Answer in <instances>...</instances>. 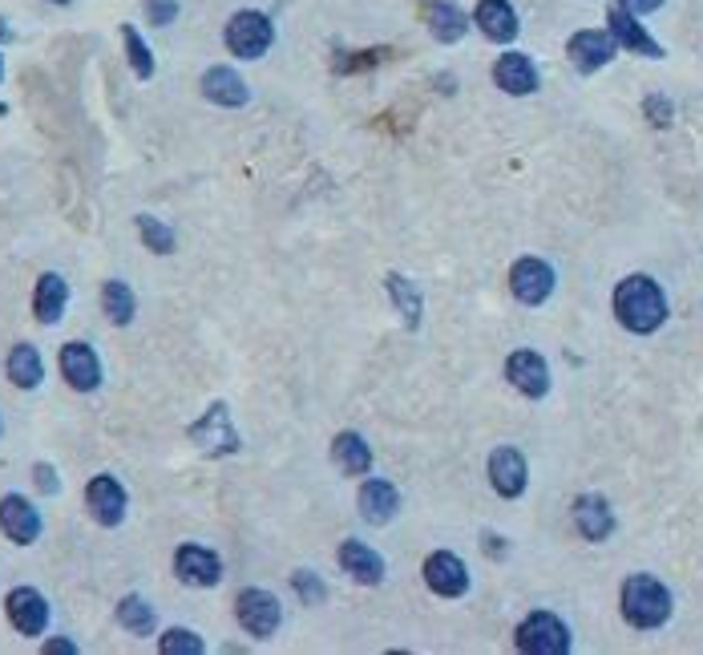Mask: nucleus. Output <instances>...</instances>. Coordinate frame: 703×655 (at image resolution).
I'll return each mask as SVG.
<instances>
[{
  "label": "nucleus",
  "instance_id": "9d476101",
  "mask_svg": "<svg viewBox=\"0 0 703 655\" xmlns=\"http://www.w3.org/2000/svg\"><path fill=\"white\" fill-rule=\"evenodd\" d=\"M510 288L522 304H534L538 308L546 295L554 292V271L550 263H542V259H517L514 271H510Z\"/></svg>",
  "mask_w": 703,
  "mask_h": 655
},
{
  "label": "nucleus",
  "instance_id": "7ed1b4c3",
  "mask_svg": "<svg viewBox=\"0 0 703 655\" xmlns=\"http://www.w3.org/2000/svg\"><path fill=\"white\" fill-rule=\"evenodd\" d=\"M271 41H275V29H271V21L263 17V12H234L231 24H227V49H231L234 58L243 61H255L263 58L271 49Z\"/></svg>",
  "mask_w": 703,
  "mask_h": 655
},
{
  "label": "nucleus",
  "instance_id": "412c9836",
  "mask_svg": "<svg viewBox=\"0 0 703 655\" xmlns=\"http://www.w3.org/2000/svg\"><path fill=\"white\" fill-rule=\"evenodd\" d=\"M202 94L211 97L214 106H243L246 102V82L227 65H214V70L202 73Z\"/></svg>",
  "mask_w": 703,
  "mask_h": 655
},
{
  "label": "nucleus",
  "instance_id": "58836bf2",
  "mask_svg": "<svg viewBox=\"0 0 703 655\" xmlns=\"http://www.w3.org/2000/svg\"><path fill=\"white\" fill-rule=\"evenodd\" d=\"M53 652H57V655H73L77 647H73L70 640H49V644H45V655H53Z\"/></svg>",
  "mask_w": 703,
  "mask_h": 655
},
{
  "label": "nucleus",
  "instance_id": "7c9ffc66",
  "mask_svg": "<svg viewBox=\"0 0 703 655\" xmlns=\"http://www.w3.org/2000/svg\"><path fill=\"white\" fill-rule=\"evenodd\" d=\"M138 231L141 239H146V247L158 251V256H170V251H175V231H170L166 222L154 219V215H138Z\"/></svg>",
  "mask_w": 703,
  "mask_h": 655
},
{
  "label": "nucleus",
  "instance_id": "bb28decb",
  "mask_svg": "<svg viewBox=\"0 0 703 655\" xmlns=\"http://www.w3.org/2000/svg\"><path fill=\"white\" fill-rule=\"evenodd\" d=\"M332 457H336V466H340L344 474H368V469H373V449H368V441H364L360 434L336 437Z\"/></svg>",
  "mask_w": 703,
  "mask_h": 655
},
{
  "label": "nucleus",
  "instance_id": "2eb2a0df",
  "mask_svg": "<svg viewBox=\"0 0 703 655\" xmlns=\"http://www.w3.org/2000/svg\"><path fill=\"white\" fill-rule=\"evenodd\" d=\"M175 571H178V579L190 583V586H214L219 579H223V562L202 547H178Z\"/></svg>",
  "mask_w": 703,
  "mask_h": 655
},
{
  "label": "nucleus",
  "instance_id": "9b49d317",
  "mask_svg": "<svg viewBox=\"0 0 703 655\" xmlns=\"http://www.w3.org/2000/svg\"><path fill=\"white\" fill-rule=\"evenodd\" d=\"M505 376H510V385H514L517 393H526V397H546V388H550V368H546V361H542L538 352H529V349L510 356Z\"/></svg>",
  "mask_w": 703,
  "mask_h": 655
},
{
  "label": "nucleus",
  "instance_id": "39448f33",
  "mask_svg": "<svg viewBox=\"0 0 703 655\" xmlns=\"http://www.w3.org/2000/svg\"><path fill=\"white\" fill-rule=\"evenodd\" d=\"M424 583H429V591L441 599L465 595L469 591L465 562H461L458 554H449V550H437V554H429V562H424Z\"/></svg>",
  "mask_w": 703,
  "mask_h": 655
},
{
  "label": "nucleus",
  "instance_id": "423d86ee",
  "mask_svg": "<svg viewBox=\"0 0 703 655\" xmlns=\"http://www.w3.org/2000/svg\"><path fill=\"white\" fill-rule=\"evenodd\" d=\"M61 373L70 381L77 393H94L102 385V361H97V352L82 340H70L65 349H61Z\"/></svg>",
  "mask_w": 703,
  "mask_h": 655
},
{
  "label": "nucleus",
  "instance_id": "0eeeda50",
  "mask_svg": "<svg viewBox=\"0 0 703 655\" xmlns=\"http://www.w3.org/2000/svg\"><path fill=\"white\" fill-rule=\"evenodd\" d=\"M239 623H243L255 640H267V635L280 627V599L259 591V586L243 591V595H239Z\"/></svg>",
  "mask_w": 703,
  "mask_h": 655
},
{
  "label": "nucleus",
  "instance_id": "6ab92c4d",
  "mask_svg": "<svg viewBox=\"0 0 703 655\" xmlns=\"http://www.w3.org/2000/svg\"><path fill=\"white\" fill-rule=\"evenodd\" d=\"M607 21H610V33H615V41L619 45H627L631 53H643V58H663V49L647 37V29L639 21H634V12H627L622 4H615V9L607 12Z\"/></svg>",
  "mask_w": 703,
  "mask_h": 655
},
{
  "label": "nucleus",
  "instance_id": "f03ea898",
  "mask_svg": "<svg viewBox=\"0 0 703 655\" xmlns=\"http://www.w3.org/2000/svg\"><path fill=\"white\" fill-rule=\"evenodd\" d=\"M622 615H627L631 627H643V632H651L659 623H668V615H671L668 586L659 583V579H651V574H634V579H627V583H622Z\"/></svg>",
  "mask_w": 703,
  "mask_h": 655
},
{
  "label": "nucleus",
  "instance_id": "6e6552de",
  "mask_svg": "<svg viewBox=\"0 0 703 655\" xmlns=\"http://www.w3.org/2000/svg\"><path fill=\"white\" fill-rule=\"evenodd\" d=\"M9 620L21 635H45L49 627V603L36 586H17L9 591Z\"/></svg>",
  "mask_w": 703,
  "mask_h": 655
},
{
  "label": "nucleus",
  "instance_id": "1a4fd4ad",
  "mask_svg": "<svg viewBox=\"0 0 703 655\" xmlns=\"http://www.w3.org/2000/svg\"><path fill=\"white\" fill-rule=\"evenodd\" d=\"M615 33H602V29H583V33L570 37V45H566V53H570V61H575L578 73H595L602 70L610 58H615Z\"/></svg>",
  "mask_w": 703,
  "mask_h": 655
},
{
  "label": "nucleus",
  "instance_id": "e433bc0d",
  "mask_svg": "<svg viewBox=\"0 0 703 655\" xmlns=\"http://www.w3.org/2000/svg\"><path fill=\"white\" fill-rule=\"evenodd\" d=\"M647 117H651L655 126H668V122H671V102H663V97H647Z\"/></svg>",
  "mask_w": 703,
  "mask_h": 655
},
{
  "label": "nucleus",
  "instance_id": "c03bdc74",
  "mask_svg": "<svg viewBox=\"0 0 703 655\" xmlns=\"http://www.w3.org/2000/svg\"><path fill=\"white\" fill-rule=\"evenodd\" d=\"M0 429H4V425H0Z\"/></svg>",
  "mask_w": 703,
  "mask_h": 655
},
{
  "label": "nucleus",
  "instance_id": "aec40b11",
  "mask_svg": "<svg viewBox=\"0 0 703 655\" xmlns=\"http://www.w3.org/2000/svg\"><path fill=\"white\" fill-rule=\"evenodd\" d=\"M65 304H70V283L61 280L57 271H45L36 280V295H33V312L41 324H57L65 316Z\"/></svg>",
  "mask_w": 703,
  "mask_h": 655
},
{
  "label": "nucleus",
  "instance_id": "a878e982",
  "mask_svg": "<svg viewBox=\"0 0 703 655\" xmlns=\"http://www.w3.org/2000/svg\"><path fill=\"white\" fill-rule=\"evenodd\" d=\"M41 376H45V364L36 356L33 344H17L9 352V381L17 388H36L41 385Z\"/></svg>",
  "mask_w": 703,
  "mask_h": 655
},
{
  "label": "nucleus",
  "instance_id": "c756f323",
  "mask_svg": "<svg viewBox=\"0 0 703 655\" xmlns=\"http://www.w3.org/2000/svg\"><path fill=\"white\" fill-rule=\"evenodd\" d=\"M122 41H126V58H129V65H134V73H138L141 82H150L154 77V53L146 49L141 33L134 29V24H122Z\"/></svg>",
  "mask_w": 703,
  "mask_h": 655
},
{
  "label": "nucleus",
  "instance_id": "79ce46f5",
  "mask_svg": "<svg viewBox=\"0 0 703 655\" xmlns=\"http://www.w3.org/2000/svg\"><path fill=\"white\" fill-rule=\"evenodd\" d=\"M4 110H9V106H4V102H0V114H4Z\"/></svg>",
  "mask_w": 703,
  "mask_h": 655
},
{
  "label": "nucleus",
  "instance_id": "c9c22d12",
  "mask_svg": "<svg viewBox=\"0 0 703 655\" xmlns=\"http://www.w3.org/2000/svg\"><path fill=\"white\" fill-rule=\"evenodd\" d=\"M33 481H36V490H41V493H57L61 490L57 469H53V466H36L33 469Z\"/></svg>",
  "mask_w": 703,
  "mask_h": 655
},
{
  "label": "nucleus",
  "instance_id": "473e14b6",
  "mask_svg": "<svg viewBox=\"0 0 703 655\" xmlns=\"http://www.w3.org/2000/svg\"><path fill=\"white\" fill-rule=\"evenodd\" d=\"M388 292H392L397 308L405 312V320H409V324H417V312H421V295L412 292V288L400 280V275H388Z\"/></svg>",
  "mask_w": 703,
  "mask_h": 655
},
{
  "label": "nucleus",
  "instance_id": "f3484780",
  "mask_svg": "<svg viewBox=\"0 0 703 655\" xmlns=\"http://www.w3.org/2000/svg\"><path fill=\"white\" fill-rule=\"evenodd\" d=\"M493 82L502 85L505 94H534L538 90V70H534V61L526 53H505L497 65H493Z\"/></svg>",
  "mask_w": 703,
  "mask_h": 655
},
{
  "label": "nucleus",
  "instance_id": "37998d69",
  "mask_svg": "<svg viewBox=\"0 0 703 655\" xmlns=\"http://www.w3.org/2000/svg\"><path fill=\"white\" fill-rule=\"evenodd\" d=\"M0 70H4V65H0Z\"/></svg>",
  "mask_w": 703,
  "mask_h": 655
},
{
  "label": "nucleus",
  "instance_id": "4be33fe9",
  "mask_svg": "<svg viewBox=\"0 0 703 655\" xmlns=\"http://www.w3.org/2000/svg\"><path fill=\"white\" fill-rule=\"evenodd\" d=\"M400 510V498L397 490L388 486V481H364L360 490V518L364 522H376V527H385L388 518Z\"/></svg>",
  "mask_w": 703,
  "mask_h": 655
},
{
  "label": "nucleus",
  "instance_id": "c85d7f7f",
  "mask_svg": "<svg viewBox=\"0 0 703 655\" xmlns=\"http://www.w3.org/2000/svg\"><path fill=\"white\" fill-rule=\"evenodd\" d=\"M102 308H106V316L114 320V324H129V320H134V292H129L122 280H109L106 288H102Z\"/></svg>",
  "mask_w": 703,
  "mask_h": 655
},
{
  "label": "nucleus",
  "instance_id": "393cba45",
  "mask_svg": "<svg viewBox=\"0 0 703 655\" xmlns=\"http://www.w3.org/2000/svg\"><path fill=\"white\" fill-rule=\"evenodd\" d=\"M429 29H433L437 41L453 45V41H461V37H465L469 17L458 9V4H449V0H437V4H429Z\"/></svg>",
  "mask_w": 703,
  "mask_h": 655
},
{
  "label": "nucleus",
  "instance_id": "2f4dec72",
  "mask_svg": "<svg viewBox=\"0 0 703 655\" xmlns=\"http://www.w3.org/2000/svg\"><path fill=\"white\" fill-rule=\"evenodd\" d=\"M162 655H202V640L187 627H175V632L162 635Z\"/></svg>",
  "mask_w": 703,
  "mask_h": 655
},
{
  "label": "nucleus",
  "instance_id": "20e7f679",
  "mask_svg": "<svg viewBox=\"0 0 703 655\" xmlns=\"http://www.w3.org/2000/svg\"><path fill=\"white\" fill-rule=\"evenodd\" d=\"M517 647L529 655H563L566 647H570V635H566V627L554 620V615L538 611V615H529V620L517 627Z\"/></svg>",
  "mask_w": 703,
  "mask_h": 655
},
{
  "label": "nucleus",
  "instance_id": "f704fd0d",
  "mask_svg": "<svg viewBox=\"0 0 703 655\" xmlns=\"http://www.w3.org/2000/svg\"><path fill=\"white\" fill-rule=\"evenodd\" d=\"M146 17L154 24H170L178 17V0H146Z\"/></svg>",
  "mask_w": 703,
  "mask_h": 655
},
{
  "label": "nucleus",
  "instance_id": "a211bd4d",
  "mask_svg": "<svg viewBox=\"0 0 703 655\" xmlns=\"http://www.w3.org/2000/svg\"><path fill=\"white\" fill-rule=\"evenodd\" d=\"M490 481L502 498H517L526 490V461L517 449H493L490 457Z\"/></svg>",
  "mask_w": 703,
  "mask_h": 655
},
{
  "label": "nucleus",
  "instance_id": "5701e85b",
  "mask_svg": "<svg viewBox=\"0 0 703 655\" xmlns=\"http://www.w3.org/2000/svg\"><path fill=\"white\" fill-rule=\"evenodd\" d=\"M340 566L356 579V583H380V579H385V562H380V554L356 539L340 547Z\"/></svg>",
  "mask_w": 703,
  "mask_h": 655
},
{
  "label": "nucleus",
  "instance_id": "ea45409f",
  "mask_svg": "<svg viewBox=\"0 0 703 655\" xmlns=\"http://www.w3.org/2000/svg\"><path fill=\"white\" fill-rule=\"evenodd\" d=\"M9 37H12V33H9V24H4V17H0V41H9Z\"/></svg>",
  "mask_w": 703,
  "mask_h": 655
},
{
  "label": "nucleus",
  "instance_id": "dca6fc26",
  "mask_svg": "<svg viewBox=\"0 0 703 655\" xmlns=\"http://www.w3.org/2000/svg\"><path fill=\"white\" fill-rule=\"evenodd\" d=\"M473 21H478L481 33L490 37V41H497V45H505V41L517 37V12L510 0H481Z\"/></svg>",
  "mask_w": 703,
  "mask_h": 655
},
{
  "label": "nucleus",
  "instance_id": "4468645a",
  "mask_svg": "<svg viewBox=\"0 0 703 655\" xmlns=\"http://www.w3.org/2000/svg\"><path fill=\"white\" fill-rule=\"evenodd\" d=\"M85 502H90V514H94L102 527H117V522L126 518V490H122V481L109 478V474L90 481Z\"/></svg>",
  "mask_w": 703,
  "mask_h": 655
},
{
  "label": "nucleus",
  "instance_id": "b1692460",
  "mask_svg": "<svg viewBox=\"0 0 703 655\" xmlns=\"http://www.w3.org/2000/svg\"><path fill=\"white\" fill-rule=\"evenodd\" d=\"M575 527L583 530L590 542H602L615 530V518H610V506L602 498H578L575 506Z\"/></svg>",
  "mask_w": 703,
  "mask_h": 655
},
{
  "label": "nucleus",
  "instance_id": "72a5a7b5",
  "mask_svg": "<svg viewBox=\"0 0 703 655\" xmlns=\"http://www.w3.org/2000/svg\"><path fill=\"white\" fill-rule=\"evenodd\" d=\"M295 591H300L307 603H324V599H328V586L319 583L316 574H307V571H295Z\"/></svg>",
  "mask_w": 703,
  "mask_h": 655
},
{
  "label": "nucleus",
  "instance_id": "f8f14e48",
  "mask_svg": "<svg viewBox=\"0 0 703 655\" xmlns=\"http://www.w3.org/2000/svg\"><path fill=\"white\" fill-rule=\"evenodd\" d=\"M0 530H4L12 542H21V547L36 542V534H41V514H36V506L24 502L21 493H4V502H0Z\"/></svg>",
  "mask_w": 703,
  "mask_h": 655
},
{
  "label": "nucleus",
  "instance_id": "4c0bfd02",
  "mask_svg": "<svg viewBox=\"0 0 703 655\" xmlns=\"http://www.w3.org/2000/svg\"><path fill=\"white\" fill-rule=\"evenodd\" d=\"M622 9L627 12H634V17H643V12H655L659 4H663V0H619Z\"/></svg>",
  "mask_w": 703,
  "mask_h": 655
},
{
  "label": "nucleus",
  "instance_id": "f257e3e1",
  "mask_svg": "<svg viewBox=\"0 0 703 655\" xmlns=\"http://www.w3.org/2000/svg\"><path fill=\"white\" fill-rule=\"evenodd\" d=\"M615 312H619V324L627 332H655L663 320H668V300L659 292L655 280H647V275H631V280L619 283V292H615Z\"/></svg>",
  "mask_w": 703,
  "mask_h": 655
},
{
  "label": "nucleus",
  "instance_id": "a19ab883",
  "mask_svg": "<svg viewBox=\"0 0 703 655\" xmlns=\"http://www.w3.org/2000/svg\"><path fill=\"white\" fill-rule=\"evenodd\" d=\"M53 4H70V0H53Z\"/></svg>",
  "mask_w": 703,
  "mask_h": 655
},
{
  "label": "nucleus",
  "instance_id": "ddd939ff",
  "mask_svg": "<svg viewBox=\"0 0 703 655\" xmlns=\"http://www.w3.org/2000/svg\"><path fill=\"white\" fill-rule=\"evenodd\" d=\"M190 437H195V445H199L202 454H231V449H239V437H234L231 429L227 405H211L199 425H190Z\"/></svg>",
  "mask_w": 703,
  "mask_h": 655
},
{
  "label": "nucleus",
  "instance_id": "cd10ccee",
  "mask_svg": "<svg viewBox=\"0 0 703 655\" xmlns=\"http://www.w3.org/2000/svg\"><path fill=\"white\" fill-rule=\"evenodd\" d=\"M117 623H122L129 635L146 640V635H154V607L146 603V599L126 595L122 603H117Z\"/></svg>",
  "mask_w": 703,
  "mask_h": 655
}]
</instances>
